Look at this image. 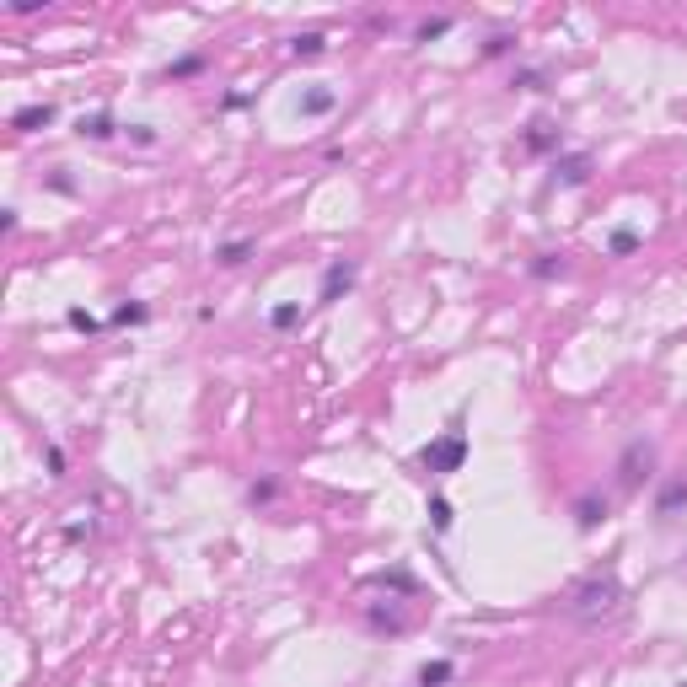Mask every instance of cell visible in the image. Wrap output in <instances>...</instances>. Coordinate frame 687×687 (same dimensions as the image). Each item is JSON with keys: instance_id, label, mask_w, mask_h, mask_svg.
<instances>
[{"instance_id": "cell-5", "label": "cell", "mask_w": 687, "mask_h": 687, "mask_svg": "<svg viewBox=\"0 0 687 687\" xmlns=\"http://www.w3.org/2000/svg\"><path fill=\"white\" fill-rule=\"evenodd\" d=\"M349 285H354V263L344 258V263H334V269L323 274V296H317V301H323V307H334V301H339Z\"/></svg>"}, {"instance_id": "cell-17", "label": "cell", "mask_w": 687, "mask_h": 687, "mask_svg": "<svg viewBox=\"0 0 687 687\" xmlns=\"http://www.w3.org/2000/svg\"><path fill=\"white\" fill-rule=\"evenodd\" d=\"M65 323H70L76 334H97V328H103V323H97V317H92L87 307H70V317H65Z\"/></svg>"}, {"instance_id": "cell-12", "label": "cell", "mask_w": 687, "mask_h": 687, "mask_svg": "<svg viewBox=\"0 0 687 687\" xmlns=\"http://www.w3.org/2000/svg\"><path fill=\"white\" fill-rule=\"evenodd\" d=\"M76 134H81V140H108V134H114V118H108V114L81 118V124H76Z\"/></svg>"}, {"instance_id": "cell-1", "label": "cell", "mask_w": 687, "mask_h": 687, "mask_svg": "<svg viewBox=\"0 0 687 687\" xmlns=\"http://www.w3.org/2000/svg\"><path fill=\"white\" fill-rule=\"evenodd\" d=\"M618 596H623L618 574H591V580H580V585H574L570 612H574V618H601V612H612V607H618Z\"/></svg>"}, {"instance_id": "cell-22", "label": "cell", "mask_w": 687, "mask_h": 687, "mask_svg": "<svg viewBox=\"0 0 687 687\" xmlns=\"http://www.w3.org/2000/svg\"><path fill=\"white\" fill-rule=\"evenodd\" d=\"M527 145H532V151H548V145H554V134H548V124H532V134H527Z\"/></svg>"}, {"instance_id": "cell-18", "label": "cell", "mask_w": 687, "mask_h": 687, "mask_svg": "<svg viewBox=\"0 0 687 687\" xmlns=\"http://www.w3.org/2000/svg\"><path fill=\"white\" fill-rule=\"evenodd\" d=\"M274 494H279V483H274V478H258V483L247 489V499H252V505H269Z\"/></svg>"}, {"instance_id": "cell-6", "label": "cell", "mask_w": 687, "mask_h": 687, "mask_svg": "<svg viewBox=\"0 0 687 687\" xmlns=\"http://www.w3.org/2000/svg\"><path fill=\"white\" fill-rule=\"evenodd\" d=\"M687 505V478H672V483H661V494H655V516H677Z\"/></svg>"}, {"instance_id": "cell-27", "label": "cell", "mask_w": 687, "mask_h": 687, "mask_svg": "<svg viewBox=\"0 0 687 687\" xmlns=\"http://www.w3.org/2000/svg\"><path fill=\"white\" fill-rule=\"evenodd\" d=\"M49 188H54V194H76V183H70L65 172H54V178H49Z\"/></svg>"}, {"instance_id": "cell-2", "label": "cell", "mask_w": 687, "mask_h": 687, "mask_svg": "<svg viewBox=\"0 0 687 687\" xmlns=\"http://www.w3.org/2000/svg\"><path fill=\"white\" fill-rule=\"evenodd\" d=\"M419 462H425V472H457L462 462H467V435H462V430H446L441 441L425 446Z\"/></svg>"}, {"instance_id": "cell-7", "label": "cell", "mask_w": 687, "mask_h": 687, "mask_svg": "<svg viewBox=\"0 0 687 687\" xmlns=\"http://www.w3.org/2000/svg\"><path fill=\"white\" fill-rule=\"evenodd\" d=\"M334 108H339V92H328V87H312L301 97V114L307 118H323V114H334Z\"/></svg>"}, {"instance_id": "cell-4", "label": "cell", "mask_w": 687, "mask_h": 687, "mask_svg": "<svg viewBox=\"0 0 687 687\" xmlns=\"http://www.w3.org/2000/svg\"><path fill=\"white\" fill-rule=\"evenodd\" d=\"M49 124H54V103H27V108H16V114H11V129H16V134L49 129Z\"/></svg>"}, {"instance_id": "cell-20", "label": "cell", "mask_w": 687, "mask_h": 687, "mask_svg": "<svg viewBox=\"0 0 687 687\" xmlns=\"http://www.w3.org/2000/svg\"><path fill=\"white\" fill-rule=\"evenodd\" d=\"M145 317H151V312H145L140 301H124V307L114 312V323H124V328H129V323H145Z\"/></svg>"}, {"instance_id": "cell-23", "label": "cell", "mask_w": 687, "mask_h": 687, "mask_svg": "<svg viewBox=\"0 0 687 687\" xmlns=\"http://www.w3.org/2000/svg\"><path fill=\"white\" fill-rule=\"evenodd\" d=\"M532 274H537V279H554V274H559V263H554V252H543V258L532 263Z\"/></svg>"}, {"instance_id": "cell-10", "label": "cell", "mask_w": 687, "mask_h": 687, "mask_svg": "<svg viewBox=\"0 0 687 687\" xmlns=\"http://www.w3.org/2000/svg\"><path fill=\"white\" fill-rule=\"evenodd\" d=\"M247 258H252V242H247V236H236V242H221V247H215V263H226V269L247 263Z\"/></svg>"}, {"instance_id": "cell-25", "label": "cell", "mask_w": 687, "mask_h": 687, "mask_svg": "<svg viewBox=\"0 0 687 687\" xmlns=\"http://www.w3.org/2000/svg\"><path fill=\"white\" fill-rule=\"evenodd\" d=\"M505 49H510V38H505V32H494V38L483 43V54H505Z\"/></svg>"}, {"instance_id": "cell-3", "label": "cell", "mask_w": 687, "mask_h": 687, "mask_svg": "<svg viewBox=\"0 0 687 687\" xmlns=\"http://www.w3.org/2000/svg\"><path fill=\"white\" fill-rule=\"evenodd\" d=\"M650 467H655V452H650L645 441H634V446L623 452V462H618V483H623V489H639V483L650 478Z\"/></svg>"}, {"instance_id": "cell-26", "label": "cell", "mask_w": 687, "mask_h": 687, "mask_svg": "<svg viewBox=\"0 0 687 687\" xmlns=\"http://www.w3.org/2000/svg\"><path fill=\"white\" fill-rule=\"evenodd\" d=\"M129 134H134L140 145H151V140H156V129H151V124H129Z\"/></svg>"}, {"instance_id": "cell-19", "label": "cell", "mask_w": 687, "mask_h": 687, "mask_svg": "<svg viewBox=\"0 0 687 687\" xmlns=\"http://www.w3.org/2000/svg\"><path fill=\"white\" fill-rule=\"evenodd\" d=\"M430 521H435V532H452V505H446L441 494L430 499Z\"/></svg>"}, {"instance_id": "cell-13", "label": "cell", "mask_w": 687, "mask_h": 687, "mask_svg": "<svg viewBox=\"0 0 687 687\" xmlns=\"http://www.w3.org/2000/svg\"><path fill=\"white\" fill-rule=\"evenodd\" d=\"M441 682H452V661H425L419 666V687H441Z\"/></svg>"}, {"instance_id": "cell-14", "label": "cell", "mask_w": 687, "mask_h": 687, "mask_svg": "<svg viewBox=\"0 0 687 687\" xmlns=\"http://www.w3.org/2000/svg\"><path fill=\"white\" fill-rule=\"evenodd\" d=\"M607 247H612V258H628V252L639 247V231H634V226H618V231H612V242H607Z\"/></svg>"}, {"instance_id": "cell-8", "label": "cell", "mask_w": 687, "mask_h": 687, "mask_svg": "<svg viewBox=\"0 0 687 687\" xmlns=\"http://www.w3.org/2000/svg\"><path fill=\"white\" fill-rule=\"evenodd\" d=\"M574 521L591 532L596 521H607V499H596V494H585V499H574Z\"/></svg>"}, {"instance_id": "cell-24", "label": "cell", "mask_w": 687, "mask_h": 687, "mask_svg": "<svg viewBox=\"0 0 687 687\" xmlns=\"http://www.w3.org/2000/svg\"><path fill=\"white\" fill-rule=\"evenodd\" d=\"M43 457H49V472H54V478L65 472V452H60V446H43Z\"/></svg>"}, {"instance_id": "cell-21", "label": "cell", "mask_w": 687, "mask_h": 687, "mask_svg": "<svg viewBox=\"0 0 687 687\" xmlns=\"http://www.w3.org/2000/svg\"><path fill=\"white\" fill-rule=\"evenodd\" d=\"M199 65H205V60H199V54H188V60H178L167 76H172V81H183V76H199Z\"/></svg>"}, {"instance_id": "cell-15", "label": "cell", "mask_w": 687, "mask_h": 687, "mask_svg": "<svg viewBox=\"0 0 687 687\" xmlns=\"http://www.w3.org/2000/svg\"><path fill=\"white\" fill-rule=\"evenodd\" d=\"M452 32V16H430V22H419V43H430V38H446Z\"/></svg>"}, {"instance_id": "cell-16", "label": "cell", "mask_w": 687, "mask_h": 687, "mask_svg": "<svg viewBox=\"0 0 687 687\" xmlns=\"http://www.w3.org/2000/svg\"><path fill=\"white\" fill-rule=\"evenodd\" d=\"M269 323H274V328H296V323H301V307H296V301H285V307H274V312H269Z\"/></svg>"}, {"instance_id": "cell-9", "label": "cell", "mask_w": 687, "mask_h": 687, "mask_svg": "<svg viewBox=\"0 0 687 687\" xmlns=\"http://www.w3.org/2000/svg\"><path fill=\"white\" fill-rule=\"evenodd\" d=\"M585 172H591V161H585V156H564V161H554V178H559V183H570V188L585 183Z\"/></svg>"}, {"instance_id": "cell-11", "label": "cell", "mask_w": 687, "mask_h": 687, "mask_svg": "<svg viewBox=\"0 0 687 687\" xmlns=\"http://www.w3.org/2000/svg\"><path fill=\"white\" fill-rule=\"evenodd\" d=\"M323 49H328L323 32H301V38H290V54H296V60H317Z\"/></svg>"}]
</instances>
